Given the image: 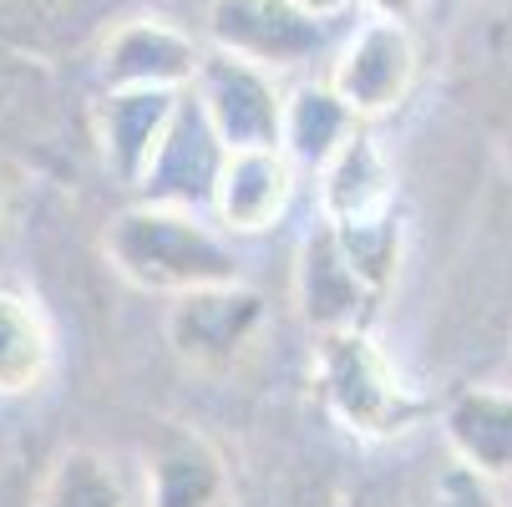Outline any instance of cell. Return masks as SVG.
I'll use <instances>...</instances> for the list:
<instances>
[{
    "mask_svg": "<svg viewBox=\"0 0 512 507\" xmlns=\"http://www.w3.org/2000/svg\"><path fill=\"white\" fill-rule=\"evenodd\" d=\"M31 507H132V492L97 447H71L46 472Z\"/></svg>",
    "mask_w": 512,
    "mask_h": 507,
    "instance_id": "2e32d148",
    "label": "cell"
},
{
    "mask_svg": "<svg viewBox=\"0 0 512 507\" xmlns=\"http://www.w3.org/2000/svg\"><path fill=\"white\" fill-rule=\"evenodd\" d=\"M365 16H386V21H416L426 0H355Z\"/></svg>",
    "mask_w": 512,
    "mask_h": 507,
    "instance_id": "ac0fdd59",
    "label": "cell"
},
{
    "mask_svg": "<svg viewBox=\"0 0 512 507\" xmlns=\"http://www.w3.org/2000/svg\"><path fill=\"white\" fill-rule=\"evenodd\" d=\"M203 46L163 21V16H132L117 21L102 41L97 71H102V92H122V87H158V92H188L198 82L203 66Z\"/></svg>",
    "mask_w": 512,
    "mask_h": 507,
    "instance_id": "9c48e42d",
    "label": "cell"
},
{
    "mask_svg": "<svg viewBox=\"0 0 512 507\" xmlns=\"http://www.w3.org/2000/svg\"><path fill=\"white\" fill-rule=\"evenodd\" d=\"M447 452L482 477H512V391L507 386H467L442 411Z\"/></svg>",
    "mask_w": 512,
    "mask_h": 507,
    "instance_id": "4fadbf2b",
    "label": "cell"
},
{
    "mask_svg": "<svg viewBox=\"0 0 512 507\" xmlns=\"http://www.w3.org/2000/svg\"><path fill=\"white\" fill-rule=\"evenodd\" d=\"M421 507H502V492L492 477H482L477 467H467L447 452V462L426 477Z\"/></svg>",
    "mask_w": 512,
    "mask_h": 507,
    "instance_id": "e0dca14e",
    "label": "cell"
},
{
    "mask_svg": "<svg viewBox=\"0 0 512 507\" xmlns=\"http://www.w3.org/2000/svg\"><path fill=\"white\" fill-rule=\"evenodd\" d=\"M259 330H264V295L249 289L244 279L173 295L168 320H163L168 350L178 355L183 371H198V376H229L254 350Z\"/></svg>",
    "mask_w": 512,
    "mask_h": 507,
    "instance_id": "277c9868",
    "label": "cell"
},
{
    "mask_svg": "<svg viewBox=\"0 0 512 507\" xmlns=\"http://www.w3.org/2000/svg\"><path fill=\"white\" fill-rule=\"evenodd\" d=\"M305 6H310V11H320V16H330V21H335V16H340V11H350V6H355V0H305Z\"/></svg>",
    "mask_w": 512,
    "mask_h": 507,
    "instance_id": "d6986e66",
    "label": "cell"
},
{
    "mask_svg": "<svg viewBox=\"0 0 512 507\" xmlns=\"http://www.w3.org/2000/svg\"><path fill=\"white\" fill-rule=\"evenodd\" d=\"M56 376V330L36 295L0 284V396L21 401Z\"/></svg>",
    "mask_w": 512,
    "mask_h": 507,
    "instance_id": "5bb4252c",
    "label": "cell"
},
{
    "mask_svg": "<svg viewBox=\"0 0 512 507\" xmlns=\"http://www.w3.org/2000/svg\"><path fill=\"white\" fill-rule=\"evenodd\" d=\"M142 507H234L224 452L188 421H158L142 447Z\"/></svg>",
    "mask_w": 512,
    "mask_h": 507,
    "instance_id": "ba28073f",
    "label": "cell"
},
{
    "mask_svg": "<svg viewBox=\"0 0 512 507\" xmlns=\"http://www.w3.org/2000/svg\"><path fill=\"white\" fill-rule=\"evenodd\" d=\"M355 127H360V117L340 102V92L330 82H300V87L284 92L279 148L295 158L300 168H320Z\"/></svg>",
    "mask_w": 512,
    "mask_h": 507,
    "instance_id": "9a60e30c",
    "label": "cell"
},
{
    "mask_svg": "<svg viewBox=\"0 0 512 507\" xmlns=\"http://www.w3.org/2000/svg\"><path fill=\"white\" fill-rule=\"evenodd\" d=\"M183 112V92H158V87H122L102 92L97 102V148L107 173L122 188H142L163 153V142Z\"/></svg>",
    "mask_w": 512,
    "mask_h": 507,
    "instance_id": "8fae6325",
    "label": "cell"
},
{
    "mask_svg": "<svg viewBox=\"0 0 512 507\" xmlns=\"http://www.w3.org/2000/svg\"><path fill=\"white\" fill-rule=\"evenodd\" d=\"M102 254L132 289H148V295H188L203 284L244 279L229 239L213 224H203L188 203H163V198H142L112 213Z\"/></svg>",
    "mask_w": 512,
    "mask_h": 507,
    "instance_id": "6da1fadb",
    "label": "cell"
},
{
    "mask_svg": "<svg viewBox=\"0 0 512 507\" xmlns=\"http://www.w3.org/2000/svg\"><path fill=\"white\" fill-rule=\"evenodd\" d=\"M320 224L335 229L365 284L386 295L401 259V224H396V163L365 132V122L320 163Z\"/></svg>",
    "mask_w": 512,
    "mask_h": 507,
    "instance_id": "7a4b0ae2",
    "label": "cell"
},
{
    "mask_svg": "<svg viewBox=\"0 0 512 507\" xmlns=\"http://www.w3.org/2000/svg\"><path fill=\"white\" fill-rule=\"evenodd\" d=\"M310 376L320 391V406L340 431L355 442H391L421 421V396L396 371L391 350L365 330V325H335L315 330L310 350Z\"/></svg>",
    "mask_w": 512,
    "mask_h": 507,
    "instance_id": "3957f363",
    "label": "cell"
},
{
    "mask_svg": "<svg viewBox=\"0 0 512 507\" xmlns=\"http://www.w3.org/2000/svg\"><path fill=\"white\" fill-rule=\"evenodd\" d=\"M295 295H300V315L310 320V330H335V325H365L371 305L381 300L365 274L355 269V259L345 254V244L335 239L330 224H320L305 249H300V274H295Z\"/></svg>",
    "mask_w": 512,
    "mask_h": 507,
    "instance_id": "7c38bea8",
    "label": "cell"
},
{
    "mask_svg": "<svg viewBox=\"0 0 512 507\" xmlns=\"http://www.w3.org/2000/svg\"><path fill=\"white\" fill-rule=\"evenodd\" d=\"M193 102L208 117L213 137L229 148H279L284 132V92L274 82V71L229 56V51H208L193 82Z\"/></svg>",
    "mask_w": 512,
    "mask_h": 507,
    "instance_id": "52a82bcc",
    "label": "cell"
},
{
    "mask_svg": "<svg viewBox=\"0 0 512 507\" xmlns=\"http://www.w3.org/2000/svg\"><path fill=\"white\" fill-rule=\"evenodd\" d=\"M416 71H421V51H416L411 21L365 16L335 51L325 82L340 92V102L360 122H376V117H391L396 107H406Z\"/></svg>",
    "mask_w": 512,
    "mask_h": 507,
    "instance_id": "8992f818",
    "label": "cell"
},
{
    "mask_svg": "<svg viewBox=\"0 0 512 507\" xmlns=\"http://www.w3.org/2000/svg\"><path fill=\"white\" fill-rule=\"evenodd\" d=\"M208 46L244 56L264 71H295L330 41V16L305 0H208Z\"/></svg>",
    "mask_w": 512,
    "mask_h": 507,
    "instance_id": "5b68a950",
    "label": "cell"
},
{
    "mask_svg": "<svg viewBox=\"0 0 512 507\" xmlns=\"http://www.w3.org/2000/svg\"><path fill=\"white\" fill-rule=\"evenodd\" d=\"M295 158L284 148H229L213 173V219L224 234H269L295 203Z\"/></svg>",
    "mask_w": 512,
    "mask_h": 507,
    "instance_id": "30bf717a",
    "label": "cell"
}]
</instances>
